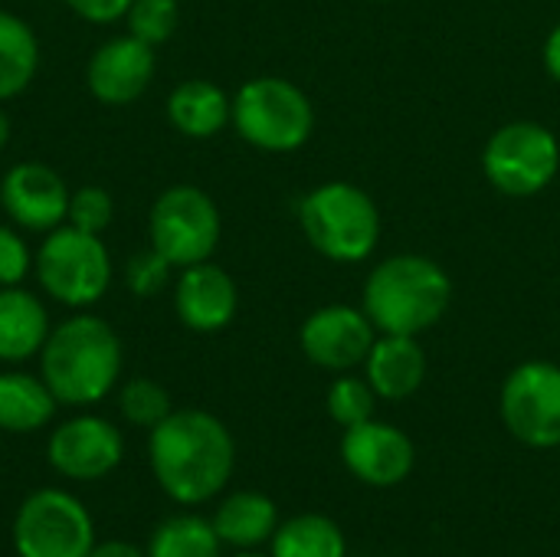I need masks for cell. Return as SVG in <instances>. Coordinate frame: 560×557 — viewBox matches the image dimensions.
I'll return each mask as SVG.
<instances>
[{"label": "cell", "instance_id": "obj_20", "mask_svg": "<svg viewBox=\"0 0 560 557\" xmlns=\"http://www.w3.org/2000/svg\"><path fill=\"white\" fill-rule=\"evenodd\" d=\"M210 522L223 545L236 552H256L259 545L272 542L279 529V509L262 492H233L220 502Z\"/></svg>", "mask_w": 560, "mask_h": 557}, {"label": "cell", "instance_id": "obj_24", "mask_svg": "<svg viewBox=\"0 0 560 557\" xmlns=\"http://www.w3.org/2000/svg\"><path fill=\"white\" fill-rule=\"evenodd\" d=\"M220 548L213 522L200 515H171L148 538V557H220Z\"/></svg>", "mask_w": 560, "mask_h": 557}, {"label": "cell", "instance_id": "obj_23", "mask_svg": "<svg viewBox=\"0 0 560 557\" xmlns=\"http://www.w3.org/2000/svg\"><path fill=\"white\" fill-rule=\"evenodd\" d=\"M272 557H348V542L338 522L318 512H305L279 522L272 542Z\"/></svg>", "mask_w": 560, "mask_h": 557}, {"label": "cell", "instance_id": "obj_8", "mask_svg": "<svg viewBox=\"0 0 560 557\" xmlns=\"http://www.w3.org/2000/svg\"><path fill=\"white\" fill-rule=\"evenodd\" d=\"M482 174L505 197H535L560 174L558 135L541 121H509L482 148Z\"/></svg>", "mask_w": 560, "mask_h": 557}, {"label": "cell", "instance_id": "obj_30", "mask_svg": "<svg viewBox=\"0 0 560 557\" xmlns=\"http://www.w3.org/2000/svg\"><path fill=\"white\" fill-rule=\"evenodd\" d=\"M33 272V253L23 240V230L0 223V286H23Z\"/></svg>", "mask_w": 560, "mask_h": 557}, {"label": "cell", "instance_id": "obj_18", "mask_svg": "<svg viewBox=\"0 0 560 557\" xmlns=\"http://www.w3.org/2000/svg\"><path fill=\"white\" fill-rule=\"evenodd\" d=\"M49 332V312L36 292L23 286H0V364L39 358Z\"/></svg>", "mask_w": 560, "mask_h": 557}, {"label": "cell", "instance_id": "obj_32", "mask_svg": "<svg viewBox=\"0 0 560 557\" xmlns=\"http://www.w3.org/2000/svg\"><path fill=\"white\" fill-rule=\"evenodd\" d=\"M545 69L560 85V20L551 26L548 39H545Z\"/></svg>", "mask_w": 560, "mask_h": 557}, {"label": "cell", "instance_id": "obj_16", "mask_svg": "<svg viewBox=\"0 0 560 557\" xmlns=\"http://www.w3.org/2000/svg\"><path fill=\"white\" fill-rule=\"evenodd\" d=\"M174 312L180 325L197 335L223 332L240 312V289L233 276L213 259L187 266L174 279Z\"/></svg>", "mask_w": 560, "mask_h": 557}, {"label": "cell", "instance_id": "obj_1", "mask_svg": "<svg viewBox=\"0 0 560 557\" xmlns=\"http://www.w3.org/2000/svg\"><path fill=\"white\" fill-rule=\"evenodd\" d=\"M148 460L158 486L177 506H203L217 499L236 466V443L226 423L207 410H171L151 437Z\"/></svg>", "mask_w": 560, "mask_h": 557}, {"label": "cell", "instance_id": "obj_36", "mask_svg": "<svg viewBox=\"0 0 560 557\" xmlns=\"http://www.w3.org/2000/svg\"><path fill=\"white\" fill-rule=\"evenodd\" d=\"M374 3H390V0H374Z\"/></svg>", "mask_w": 560, "mask_h": 557}, {"label": "cell", "instance_id": "obj_13", "mask_svg": "<svg viewBox=\"0 0 560 557\" xmlns=\"http://www.w3.org/2000/svg\"><path fill=\"white\" fill-rule=\"evenodd\" d=\"M69 184L43 161H20L0 181V207L23 233H49L66 223Z\"/></svg>", "mask_w": 560, "mask_h": 557}, {"label": "cell", "instance_id": "obj_4", "mask_svg": "<svg viewBox=\"0 0 560 557\" xmlns=\"http://www.w3.org/2000/svg\"><path fill=\"white\" fill-rule=\"evenodd\" d=\"M299 227L331 263H364L381 240L377 200L351 181H325L299 200Z\"/></svg>", "mask_w": 560, "mask_h": 557}, {"label": "cell", "instance_id": "obj_25", "mask_svg": "<svg viewBox=\"0 0 560 557\" xmlns=\"http://www.w3.org/2000/svg\"><path fill=\"white\" fill-rule=\"evenodd\" d=\"M377 401H381V397L374 394V387L368 384V378H354V374L348 371V374H338L335 384L328 387L325 407H328L331 420H335L341 430H351V427H358V423L374 420Z\"/></svg>", "mask_w": 560, "mask_h": 557}, {"label": "cell", "instance_id": "obj_2", "mask_svg": "<svg viewBox=\"0 0 560 557\" xmlns=\"http://www.w3.org/2000/svg\"><path fill=\"white\" fill-rule=\"evenodd\" d=\"M121 368L125 348L118 332L89 309L52 325L39 351V378L66 407H92L108 397Z\"/></svg>", "mask_w": 560, "mask_h": 557}, {"label": "cell", "instance_id": "obj_6", "mask_svg": "<svg viewBox=\"0 0 560 557\" xmlns=\"http://www.w3.org/2000/svg\"><path fill=\"white\" fill-rule=\"evenodd\" d=\"M236 135L269 154L299 151L315 131L312 98L282 76H256L243 82L233 95Z\"/></svg>", "mask_w": 560, "mask_h": 557}, {"label": "cell", "instance_id": "obj_35", "mask_svg": "<svg viewBox=\"0 0 560 557\" xmlns=\"http://www.w3.org/2000/svg\"><path fill=\"white\" fill-rule=\"evenodd\" d=\"M236 557H272V555H259V552H240Z\"/></svg>", "mask_w": 560, "mask_h": 557}, {"label": "cell", "instance_id": "obj_27", "mask_svg": "<svg viewBox=\"0 0 560 557\" xmlns=\"http://www.w3.org/2000/svg\"><path fill=\"white\" fill-rule=\"evenodd\" d=\"M128 33L144 39L148 46H161L177 33L180 23V3L177 0H135L125 13Z\"/></svg>", "mask_w": 560, "mask_h": 557}, {"label": "cell", "instance_id": "obj_12", "mask_svg": "<svg viewBox=\"0 0 560 557\" xmlns=\"http://www.w3.org/2000/svg\"><path fill=\"white\" fill-rule=\"evenodd\" d=\"M377 341V328L364 309L354 305H322L315 309L299 328L302 355L331 374H348L351 368L364 364L371 345Z\"/></svg>", "mask_w": 560, "mask_h": 557}, {"label": "cell", "instance_id": "obj_9", "mask_svg": "<svg viewBox=\"0 0 560 557\" xmlns=\"http://www.w3.org/2000/svg\"><path fill=\"white\" fill-rule=\"evenodd\" d=\"M95 525L89 509L62 489H36L13 519L16 557H89Z\"/></svg>", "mask_w": 560, "mask_h": 557}, {"label": "cell", "instance_id": "obj_11", "mask_svg": "<svg viewBox=\"0 0 560 557\" xmlns=\"http://www.w3.org/2000/svg\"><path fill=\"white\" fill-rule=\"evenodd\" d=\"M125 437L121 430L95 414H79L49 433L46 460L72 483H95L121 466Z\"/></svg>", "mask_w": 560, "mask_h": 557}, {"label": "cell", "instance_id": "obj_7", "mask_svg": "<svg viewBox=\"0 0 560 557\" xmlns=\"http://www.w3.org/2000/svg\"><path fill=\"white\" fill-rule=\"evenodd\" d=\"M220 233H223L220 207L203 187L171 184L151 204L148 240L174 269H187L213 259L220 246Z\"/></svg>", "mask_w": 560, "mask_h": 557}, {"label": "cell", "instance_id": "obj_29", "mask_svg": "<svg viewBox=\"0 0 560 557\" xmlns=\"http://www.w3.org/2000/svg\"><path fill=\"white\" fill-rule=\"evenodd\" d=\"M171 279H174V266L154 246L135 253L125 266V286L138 299H151V295L164 292L171 286Z\"/></svg>", "mask_w": 560, "mask_h": 557}, {"label": "cell", "instance_id": "obj_22", "mask_svg": "<svg viewBox=\"0 0 560 557\" xmlns=\"http://www.w3.org/2000/svg\"><path fill=\"white\" fill-rule=\"evenodd\" d=\"M39 72V39L33 26L10 13L0 10V102H10L23 95Z\"/></svg>", "mask_w": 560, "mask_h": 557}, {"label": "cell", "instance_id": "obj_10", "mask_svg": "<svg viewBox=\"0 0 560 557\" xmlns=\"http://www.w3.org/2000/svg\"><path fill=\"white\" fill-rule=\"evenodd\" d=\"M505 430L532 450L560 446V364L522 361L509 371L499 394Z\"/></svg>", "mask_w": 560, "mask_h": 557}, {"label": "cell", "instance_id": "obj_21", "mask_svg": "<svg viewBox=\"0 0 560 557\" xmlns=\"http://www.w3.org/2000/svg\"><path fill=\"white\" fill-rule=\"evenodd\" d=\"M59 401L46 387L39 374L26 371H3L0 374V430L7 433H36L43 430Z\"/></svg>", "mask_w": 560, "mask_h": 557}, {"label": "cell", "instance_id": "obj_5", "mask_svg": "<svg viewBox=\"0 0 560 557\" xmlns=\"http://www.w3.org/2000/svg\"><path fill=\"white\" fill-rule=\"evenodd\" d=\"M33 276L52 302L85 312L105 299L115 263L102 236L62 223L43 233V243L33 253Z\"/></svg>", "mask_w": 560, "mask_h": 557}, {"label": "cell", "instance_id": "obj_15", "mask_svg": "<svg viewBox=\"0 0 560 557\" xmlns=\"http://www.w3.org/2000/svg\"><path fill=\"white\" fill-rule=\"evenodd\" d=\"M154 69H158L154 46H148L131 33H121L92 49L85 62V85L95 102L118 108L138 102L148 92Z\"/></svg>", "mask_w": 560, "mask_h": 557}, {"label": "cell", "instance_id": "obj_31", "mask_svg": "<svg viewBox=\"0 0 560 557\" xmlns=\"http://www.w3.org/2000/svg\"><path fill=\"white\" fill-rule=\"evenodd\" d=\"M79 20L85 23H95V26H108V23H118L125 20L128 7L135 0H62Z\"/></svg>", "mask_w": 560, "mask_h": 557}, {"label": "cell", "instance_id": "obj_17", "mask_svg": "<svg viewBox=\"0 0 560 557\" xmlns=\"http://www.w3.org/2000/svg\"><path fill=\"white\" fill-rule=\"evenodd\" d=\"M430 374V358L413 335H377L364 358V378L381 401L413 397Z\"/></svg>", "mask_w": 560, "mask_h": 557}, {"label": "cell", "instance_id": "obj_3", "mask_svg": "<svg viewBox=\"0 0 560 557\" xmlns=\"http://www.w3.org/2000/svg\"><path fill=\"white\" fill-rule=\"evenodd\" d=\"M450 272L420 253H397L377 263L364 282L361 309L377 335H413L436 328L453 305Z\"/></svg>", "mask_w": 560, "mask_h": 557}, {"label": "cell", "instance_id": "obj_28", "mask_svg": "<svg viewBox=\"0 0 560 557\" xmlns=\"http://www.w3.org/2000/svg\"><path fill=\"white\" fill-rule=\"evenodd\" d=\"M115 220V200L105 187H95V184H85L79 190L69 194V213H66V223H72L75 230H85V233H95L102 236Z\"/></svg>", "mask_w": 560, "mask_h": 557}, {"label": "cell", "instance_id": "obj_33", "mask_svg": "<svg viewBox=\"0 0 560 557\" xmlns=\"http://www.w3.org/2000/svg\"><path fill=\"white\" fill-rule=\"evenodd\" d=\"M89 557H148V552L135 548V545H128V542L112 538V542H95V548L89 552Z\"/></svg>", "mask_w": 560, "mask_h": 557}, {"label": "cell", "instance_id": "obj_14", "mask_svg": "<svg viewBox=\"0 0 560 557\" xmlns=\"http://www.w3.org/2000/svg\"><path fill=\"white\" fill-rule=\"evenodd\" d=\"M341 463L358 483L374 489H394L413 473L417 450L400 427L384 420H368L345 430Z\"/></svg>", "mask_w": 560, "mask_h": 557}, {"label": "cell", "instance_id": "obj_19", "mask_svg": "<svg viewBox=\"0 0 560 557\" xmlns=\"http://www.w3.org/2000/svg\"><path fill=\"white\" fill-rule=\"evenodd\" d=\"M167 121L177 135L190 141H207L220 135L233 118V98L210 79H187L167 95Z\"/></svg>", "mask_w": 560, "mask_h": 557}, {"label": "cell", "instance_id": "obj_34", "mask_svg": "<svg viewBox=\"0 0 560 557\" xmlns=\"http://www.w3.org/2000/svg\"><path fill=\"white\" fill-rule=\"evenodd\" d=\"M10 131H13V125H10V115L3 112V102H0V151L7 148V141H10Z\"/></svg>", "mask_w": 560, "mask_h": 557}, {"label": "cell", "instance_id": "obj_26", "mask_svg": "<svg viewBox=\"0 0 560 557\" xmlns=\"http://www.w3.org/2000/svg\"><path fill=\"white\" fill-rule=\"evenodd\" d=\"M118 410H121V417L131 427L154 430L164 417H171L174 404H171V394L158 381H151V378H131L118 391Z\"/></svg>", "mask_w": 560, "mask_h": 557}]
</instances>
